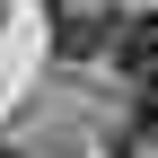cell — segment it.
Segmentation results:
<instances>
[{
    "mask_svg": "<svg viewBox=\"0 0 158 158\" xmlns=\"http://www.w3.org/2000/svg\"><path fill=\"white\" fill-rule=\"evenodd\" d=\"M53 35H62L70 62H97V53H114V18L88 9V0H70V9H53Z\"/></svg>",
    "mask_w": 158,
    "mask_h": 158,
    "instance_id": "cell-1",
    "label": "cell"
},
{
    "mask_svg": "<svg viewBox=\"0 0 158 158\" xmlns=\"http://www.w3.org/2000/svg\"><path fill=\"white\" fill-rule=\"evenodd\" d=\"M114 62L132 79H158V18H123L114 27Z\"/></svg>",
    "mask_w": 158,
    "mask_h": 158,
    "instance_id": "cell-2",
    "label": "cell"
},
{
    "mask_svg": "<svg viewBox=\"0 0 158 158\" xmlns=\"http://www.w3.org/2000/svg\"><path fill=\"white\" fill-rule=\"evenodd\" d=\"M53 9H70V0H53Z\"/></svg>",
    "mask_w": 158,
    "mask_h": 158,
    "instance_id": "cell-3",
    "label": "cell"
},
{
    "mask_svg": "<svg viewBox=\"0 0 158 158\" xmlns=\"http://www.w3.org/2000/svg\"><path fill=\"white\" fill-rule=\"evenodd\" d=\"M0 158H9V141H0Z\"/></svg>",
    "mask_w": 158,
    "mask_h": 158,
    "instance_id": "cell-4",
    "label": "cell"
}]
</instances>
